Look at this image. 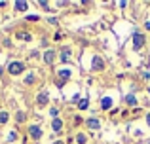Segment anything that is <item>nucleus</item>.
Listing matches in <instances>:
<instances>
[{"label":"nucleus","mask_w":150,"mask_h":144,"mask_svg":"<svg viewBox=\"0 0 150 144\" xmlns=\"http://www.w3.org/2000/svg\"><path fill=\"white\" fill-rule=\"evenodd\" d=\"M143 44H144V36L141 32H135V34H133V49H135V51H137V49H141V48H143Z\"/></svg>","instance_id":"nucleus-1"},{"label":"nucleus","mask_w":150,"mask_h":144,"mask_svg":"<svg viewBox=\"0 0 150 144\" xmlns=\"http://www.w3.org/2000/svg\"><path fill=\"white\" fill-rule=\"evenodd\" d=\"M76 142H78V144H86V142H88V138H86V135H84V133H80V135L76 137Z\"/></svg>","instance_id":"nucleus-14"},{"label":"nucleus","mask_w":150,"mask_h":144,"mask_svg":"<svg viewBox=\"0 0 150 144\" xmlns=\"http://www.w3.org/2000/svg\"><path fill=\"white\" fill-rule=\"evenodd\" d=\"M88 127H89V129H99V127H101V123H99V119H95V118H91V119H88Z\"/></svg>","instance_id":"nucleus-8"},{"label":"nucleus","mask_w":150,"mask_h":144,"mask_svg":"<svg viewBox=\"0 0 150 144\" xmlns=\"http://www.w3.org/2000/svg\"><path fill=\"white\" fill-rule=\"evenodd\" d=\"M33 81H34V76H33V74H29V76H27V80H25V84H33Z\"/></svg>","instance_id":"nucleus-18"},{"label":"nucleus","mask_w":150,"mask_h":144,"mask_svg":"<svg viewBox=\"0 0 150 144\" xmlns=\"http://www.w3.org/2000/svg\"><path fill=\"white\" fill-rule=\"evenodd\" d=\"M125 103H127L129 106H135V104H137V99H135V95H127V97H125Z\"/></svg>","instance_id":"nucleus-11"},{"label":"nucleus","mask_w":150,"mask_h":144,"mask_svg":"<svg viewBox=\"0 0 150 144\" xmlns=\"http://www.w3.org/2000/svg\"><path fill=\"white\" fill-rule=\"evenodd\" d=\"M23 70H25V65L23 63H10V67H8L10 74H21Z\"/></svg>","instance_id":"nucleus-2"},{"label":"nucleus","mask_w":150,"mask_h":144,"mask_svg":"<svg viewBox=\"0 0 150 144\" xmlns=\"http://www.w3.org/2000/svg\"><path fill=\"white\" fill-rule=\"evenodd\" d=\"M15 10L25 11V10H27V2H15Z\"/></svg>","instance_id":"nucleus-13"},{"label":"nucleus","mask_w":150,"mask_h":144,"mask_svg":"<svg viewBox=\"0 0 150 144\" xmlns=\"http://www.w3.org/2000/svg\"><path fill=\"white\" fill-rule=\"evenodd\" d=\"M51 129H53V131H57V133H59V131L63 129V122H61L59 118H55V119H53V123H51Z\"/></svg>","instance_id":"nucleus-9"},{"label":"nucleus","mask_w":150,"mask_h":144,"mask_svg":"<svg viewBox=\"0 0 150 144\" xmlns=\"http://www.w3.org/2000/svg\"><path fill=\"white\" fill-rule=\"evenodd\" d=\"M146 122H148V125H150V116H148V118H146Z\"/></svg>","instance_id":"nucleus-22"},{"label":"nucleus","mask_w":150,"mask_h":144,"mask_svg":"<svg viewBox=\"0 0 150 144\" xmlns=\"http://www.w3.org/2000/svg\"><path fill=\"white\" fill-rule=\"evenodd\" d=\"M110 106H112V99H110V97H105V99L101 100V108L103 110H108Z\"/></svg>","instance_id":"nucleus-7"},{"label":"nucleus","mask_w":150,"mask_h":144,"mask_svg":"<svg viewBox=\"0 0 150 144\" xmlns=\"http://www.w3.org/2000/svg\"><path fill=\"white\" fill-rule=\"evenodd\" d=\"M103 68H105V63H103V59H101L99 55H95V57H93V70L99 72V70H103Z\"/></svg>","instance_id":"nucleus-4"},{"label":"nucleus","mask_w":150,"mask_h":144,"mask_svg":"<svg viewBox=\"0 0 150 144\" xmlns=\"http://www.w3.org/2000/svg\"><path fill=\"white\" fill-rule=\"evenodd\" d=\"M44 59H46V63H53V59H55V53H53V51H46Z\"/></svg>","instance_id":"nucleus-12"},{"label":"nucleus","mask_w":150,"mask_h":144,"mask_svg":"<svg viewBox=\"0 0 150 144\" xmlns=\"http://www.w3.org/2000/svg\"><path fill=\"white\" fill-rule=\"evenodd\" d=\"M29 135L34 138V140H38V138L42 137V129H40L38 125H30V127H29Z\"/></svg>","instance_id":"nucleus-3"},{"label":"nucleus","mask_w":150,"mask_h":144,"mask_svg":"<svg viewBox=\"0 0 150 144\" xmlns=\"http://www.w3.org/2000/svg\"><path fill=\"white\" fill-rule=\"evenodd\" d=\"M61 61H63V63H69V61H70V49L69 48H65L61 51Z\"/></svg>","instance_id":"nucleus-10"},{"label":"nucleus","mask_w":150,"mask_h":144,"mask_svg":"<svg viewBox=\"0 0 150 144\" xmlns=\"http://www.w3.org/2000/svg\"><path fill=\"white\" fill-rule=\"evenodd\" d=\"M6 122H8V114H6V112H0V125L6 123Z\"/></svg>","instance_id":"nucleus-17"},{"label":"nucleus","mask_w":150,"mask_h":144,"mask_svg":"<svg viewBox=\"0 0 150 144\" xmlns=\"http://www.w3.org/2000/svg\"><path fill=\"white\" fill-rule=\"evenodd\" d=\"M48 99H50V97H48V93H40V95H38V99H36V103L38 104H40V106H44V104H48Z\"/></svg>","instance_id":"nucleus-6"},{"label":"nucleus","mask_w":150,"mask_h":144,"mask_svg":"<svg viewBox=\"0 0 150 144\" xmlns=\"http://www.w3.org/2000/svg\"><path fill=\"white\" fill-rule=\"evenodd\" d=\"M53 144H63V142H61V140H57V142H53Z\"/></svg>","instance_id":"nucleus-23"},{"label":"nucleus","mask_w":150,"mask_h":144,"mask_svg":"<svg viewBox=\"0 0 150 144\" xmlns=\"http://www.w3.org/2000/svg\"><path fill=\"white\" fill-rule=\"evenodd\" d=\"M23 119H25V114H23V112H17V122H23Z\"/></svg>","instance_id":"nucleus-19"},{"label":"nucleus","mask_w":150,"mask_h":144,"mask_svg":"<svg viewBox=\"0 0 150 144\" xmlns=\"http://www.w3.org/2000/svg\"><path fill=\"white\" fill-rule=\"evenodd\" d=\"M17 38L19 40H30V34L29 32H17Z\"/></svg>","instance_id":"nucleus-15"},{"label":"nucleus","mask_w":150,"mask_h":144,"mask_svg":"<svg viewBox=\"0 0 150 144\" xmlns=\"http://www.w3.org/2000/svg\"><path fill=\"white\" fill-rule=\"evenodd\" d=\"M27 19H29V21H38V15H29Z\"/></svg>","instance_id":"nucleus-20"},{"label":"nucleus","mask_w":150,"mask_h":144,"mask_svg":"<svg viewBox=\"0 0 150 144\" xmlns=\"http://www.w3.org/2000/svg\"><path fill=\"white\" fill-rule=\"evenodd\" d=\"M88 99H84V100H80V103H78V108H80V110H86V108H88Z\"/></svg>","instance_id":"nucleus-16"},{"label":"nucleus","mask_w":150,"mask_h":144,"mask_svg":"<svg viewBox=\"0 0 150 144\" xmlns=\"http://www.w3.org/2000/svg\"><path fill=\"white\" fill-rule=\"evenodd\" d=\"M146 29H150V21H146Z\"/></svg>","instance_id":"nucleus-21"},{"label":"nucleus","mask_w":150,"mask_h":144,"mask_svg":"<svg viewBox=\"0 0 150 144\" xmlns=\"http://www.w3.org/2000/svg\"><path fill=\"white\" fill-rule=\"evenodd\" d=\"M59 78H61V81H59V87H61L63 81L70 78V70H67V68H65V70H59Z\"/></svg>","instance_id":"nucleus-5"}]
</instances>
